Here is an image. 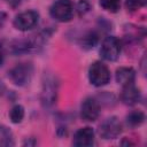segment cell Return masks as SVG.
Wrapping results in <instances>:
<instances>
[{
    "mask_svg": "<svg viewBox=\"0 0 147 147\" xmlns=\"http://www.w3.org/2000/svg\"><path fill=\"white\" fill-rule=\"evenodd\" d=\"M52 30L46 29L37 34L30 36L25 39H16L10 42L9 49L10 53L14 55H22V54H29V53H37L39 52L44 45L47 42L49 37L52 36Z\"/></svg>",
    "mask_w": 147,
    "mask_h": 147,
    "instance_id": "cell-1",
    "label": "cell"
},
{
    "mask_svg": "<svg viewBox=\"0 0 147 147\" xmlns=\"http://www.w3.org/2000/svg\"><path fill=\"white\" fill-rule=\"evenodd\" d=\"M57 88H59V84L55 77L52 75L45 76L40 93V100L45 108H51L55 105L57 99Z\"/></svg>",
    "mask_w": 147,
    "mask_h": 147,
    "instance_id": "cell-2",
    "label": "cell"
},
{
    "mask_svg": "<svg viewBox=\"0 0 147 147\" xmlns=\"http://www.w3.org/2000/svg\"><path fill=\"white\" fill-rule=\"evenodd\" d=\"M33 75V65L31 63H18L8 71L9 79L17 86H25L30 83Z\"/></svg>",
    "mask_w": 147,
    "mask_h": 147,
    "instance_id": "cell-3",
    "label": "cell"
},
{
    "mask_svg": "<svg viewBox=\"0 0 147 147\" xmlns=\"http://www.w3.org/2000/svg\"><path fill=\"white\" fill-rule=\"evenodd\" d=\"M88 79L90 83L96 87L105 86L110 82V71L105 63L95 61L88 69Z\"/></svg>",
    "mask_w": 147,
    "mask_h": 147,
    "instance_id": "cell-4",
    "label": "cell"
},
{
    "mask_svg": "<svg viewBox=\"0 0 147 147\" xmlns=\"http://www.w3.org/2000/svg\"><path fill=\"white\" fill-rule=\"evenodd\" d=\"M49 14L59 22H69L74 17V3L71 0H55L49 8Z\"/></svg>",
    "mask_w": 147,
    "mask_h": 147,
    "instance_id": "cell-5",
    "label": "cell"
},
{
    "mask_svg": "<svg viewBox=\"0 0 147 147\" xmlns=\"http://www.w3.org/2000/svg\"><path fill=\"white\" fill-rule=\"evenodd\" d=\"M121 41L115 36H107L101 44L100 55L106 61H116L121 54Z\"/></svg>",
    "mask_w": 147,
    "mask_h": 147,
    "instance_id": "cell-6",
    "label": "cell"
},
{
    "mask_svg": "<svg viewBox=\"0 0 147 147\" xmlns=\"http://www.w3.org/2000/svg\"><path fill=\"white\" fill-rule=\"evenodd\" d=\"M122 133V123L116 116L106 118L99 126V134L106 140L116 139Z\"/></svg>",
    "mask_w": 147,
    "mask_h": 147,
    "instance_id": "cell-7",
    "label": "cell"
},
{
    "mask_svg": "<svg viewBox=\"0 0 147 147\" xmlns=\"http://www.w3.org/2000/svg\"><path fill=\"white\" fill-rule=\"evenodd\" d=\"M39 21V14L36 10H26L22 11L15 16L13 21V25L15 29L20 31H28L33 29Z\"/></svg>",
    "mask_w": 147,
    "mask_h": 147,
    "instance_id": "cell-8",
    "label": "cell"
},
{
    "mask_svg": "<svg viewBox=\"0 0 147 147\" xmlns=\"http://www.w3.org/2000/svg\"><path fill=\"white\" fill-rule=\"evenodd\" d=\"M100 110H101V106L99 100L95 98L88 96L83 101L80 106V116L84 121L94 122L95 119H98L100 115Z\"/></svg>",
    "mask_w": 147,
    "mask_h": 147,
    "instance_id": "cell-9",
    "label": "cell"
},
{
    "mask_svg": "<svg viewBox=\"0 0 147 147\" xmlns=\"http://www.w3.org/2000/svg\"><path fill=\"white\" fill-rule=\"evenodd\" d=\"M94 144V131L90 126L80 127L74 134L72 145L76 147H90Z\"/></svg>",
    "mask_w": 147,
    "mask_h": 147,
    "instance_id": "cell-10",
    "label": "cell"
},
{
    "mask_svg": "<svg viewBox=\"0 0 147 147\" xmlns=\"http://www.w3.org/2000/svg\"><path fill=\"white\" fill-rule=\"evenodd\" d=\"M140 98H141V93H140L139 88H137L134 86V84H131V85L123 87L122 93H121V100L124 105L133 106L137 102H139Z\"/></svg>",
    "mask_w": 147,
    "mask_h": 147,
    "instance_id": "cell-11",
    "label": "cell"
},
{
    "mask_svg": "<svg viewBox=\"0 0 147 147\" xmlns=\"http://www.w3.org/2000/svg\"><path fill=\"white\" fill-rule=\"evenodd\" d=\"M136 71L131 67H121L116 70V82L122 85V87L134 84Z\"/></svg>",
    "mask_w": 147,
    "mask_h": 147,
    "instance_id": "cell-12",
    "label": "cell"
},
{
    "mask_svg": "<svg viewBox=\"0 0 147 147\" xmlns=\"http://www.w3.org/2000/svg\"><path fill=\"white\" fill-rule=\"evenodd\" d=\"M125 121H126L127 126H130V127L140 126L145 122V114L140 110H133V111L129 113Z\"/></svg>",
    "mask_w": 147,
    "mask_h": 147,
    "instance_id": "cell-13",
    "label": "cell"
},
{
    "mask_svg": "<svg viewBox=\"0 0 147 147\" xmlns=\"http://www.w3.org/2000/svg\"><path fill=\"white\" fill-rule=\"evenodd\" d=\"M98 39H99V36H98V33L96 32H94V31H88L86 34H84V37L82 38V47H84V48H87V49H90V48H93L95 45H96V42H98Z\"/></svg>",
    "mask_w": 147,
    "mask_h": 147,
    "instance_id": "cell-14",
    "label": "cell"
},
{
    "mask_svg": "<svg viewBox=\"0 0 147 147\" xmlns=\"http://www.w3.org/2000/svg\"><path fill=\"white\" fill-rule=\"evenodd\" d=\"M14 145V138L11 131L3 126L0 125V146H13Z\"/></svg>",
    "mask_w": 147,
    "mask_h": 147,
    "instance_id": "cell-15",
    "label": "cell"
},
{
    "mask_svg": "<svg viewBox=\"0 0 147 147\" xmlns=\"http://www.w3.org/2000/svg\"><path fill=\"white\" fill-rule=\"evenodd\" d=\"M24 108L21 106V105H15L10 111H9V117H10V121L14 123V124H18L23 121L24 118Z\"/></svg>",
    "mask_w": 147,
    "mask_h": 147,
    "instance_id": "cell-16",
    "label": "cell"
},
{
    "mask_svg": "<svg viewBox=\"0 0 147 147\" xmlns=\"http://www.w3.org/2000/svg\"><path fill=\"white\" fill-rule=\"evenodd\" d=\"M99 3L109 13H117L121 8V0H100Z\"/></svg>",
    "mask_w": 147,
    "mask_h": 147,
    "instance_id": "cell-17",
    "label": "cell"
},
{
    "mask_svg": "<svg viewBox=\"0 0 147 147\" xmlns=\"http://www.w3.org/2000/svg\"><path fill=\"white\" fill-rule=\"evenodd\" d=\"M146 3H147V0H125V7L130 11L138 10L145 7Z\"/></svg>",
    "mask_w": 147,
    "mask_h": 147,
    "instance_id": "cell-18",
    "label": "cell"
},
{
    "mask_svg": "<svg viewBox=\"0 0 147 147\" xmlns=\"http://www.w3.org/2000/svg\"><path fill=\"white\" fill-rule=\"evenodd\" d=\"M91 9V5L87 0H79L77 3V11L79 14V16L85 15L87 11H90Z\"/></svg>",
    "mask_w": 147,
    "mask_h": 147,
    "instance_id": "cell-19",
    "label": "cell"
},
{
    "mask_svg": "<svg viewBox=\"0 0 147 147\" xmlns=\"http://www.w3.org/2000/svg\"><path fill=\"white\" fill-rule=\"evenodd\" d=\"M6 1H7V3H8L10 7H13V8L18 7V6L21 5V2H22V0H6Z\"/></svg>",
    "mask_w": 147,
    "mask_h": 147,
    "instance_id": "cell-20",
    "label": "cell"
},
{
    "mask_svg": "<svg viewBox=\"0 0 147 147\" xmlns=\"http://www.w3.org/2000/svg\"><path fill=\"white\" fill-rule=\"evenodd\" d=\"M6 20H7V14L5 11H0V29L3 26Z\"/></svg>",
    "mask_w": 147,
    "mask_h": 147,
    "instance_id": "cell-21",
    "label": "cell"
},
{
    "mask_svg": "<svg viewBox=\"0 0 147 147\" xmlns=\"http://www.w3.org/2000/svg\"><path fill=\"white\" fill-rule=\"evenodd\" d=\"M3 57H5V55H3V49H2V46L0 45V67H1L2 63H3Z\"/></svg>",
    "mask_w": 147,
    "mask_h": 147,
    "instance_id": "cell-22",
    "label": "cell"
},
{
    "mask_svg": "<svg viewBox=\"0 0 147 147\" xmlns=\"http://www.w3.org/2000/svg\"><path fill=\"white\" fill-rule=\"evenodd\" d=\"M5 90H6V86H5V84H3V82L0 79V96L5 93Z\"/></svg>",
    "mask_w": 147,
    "mask_h": 147,
    "instance_id": "cell-23",
    "label": "cell"
}]
</instances>
